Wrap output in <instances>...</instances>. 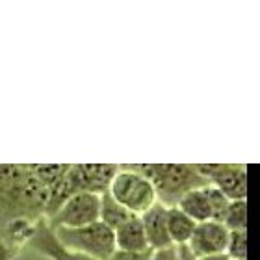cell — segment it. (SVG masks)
<instances>
[{"mask_svg":"<svg viewBox=\"0 0 260 260\" xmlns=\"http://www.w3.org/2000/svg\"><path fill=\"white\" fill-rule=\"evenodd\" d=\"M28 245H30L36 253L47 256V258H50V260H93L86 255H80V253L65 249L63 245L58 242L54 231L50 229L47 219H39L38 221L36 231H34Z\"/></svg>","mask_w":260,"mask_h":260,"instance_id":"cell-9","label":"cell"},{"mask_svg":"<svg viewBox=\"0 0 260 260\" xmlns=\"http://www.w3.org/2000/svg\"><path fill=\"white\" fill-rule=\"evenodd\" d=\"M132 214L126 210L125 206H121L112 195L106 193L101 195V212H99V221L106 225L108 229L115 231L117 227H121L125 221H128Z\"/></svg>","mask_w":260,"mask_h":260,"instance_id":"cell-14","label":"cell"},{"mask_svg":"<svg viewBox=\"0 0 260 260\" xmlns=\"http://www.w3.org/2000/svg\"><path fill=\"white\" fill-rule=\"evenodd\" d=\"M49 190L30 164H0V227L15 219H45Z\"/></svg>","mask_w":260,"mask_h":260,"instance_id":"cell-1","label":"cell"},{"mask_svg":"<svg viewBox=\"0 0 260 260\" xmlns=\"http://www.w3.org/2000/svg\"><path fill=\"white\" fill-rule=\"evenodd\" d=\"M149 260H179V247H166V249H156L151 253Z\"/></svg>","mask_w":260,"mask_h":260,"instance_id":"cell-20","label":"cell"},{"mask_svg":"<svg viewBox=\"0 0 260 260\" xmlns=\"http://www.w3.org/2000/svg\"><path fill=\"white\" fill-rule=\"evenodd\" d=\"M195 260H231L225 253H219V255H210V256H201V258Z\"/></svg>","mask_w":260,"mask_h":260,"instance_id":"cell-22","label":"cell"},{"mask_svg":"<svg viewBox=\"0 0 260 260\" xmlns=\"http://www.w3.org/2000/svg\"><path fill=\"white\" fill-rule=\"evenodd\" d=\"M206 182L216 186L229 201L247 199V168L242 164H195Z\"/></svg>","mask_w":260,"mask_h":260,"instance_id":"cell-6","label":"cell"},{"mask_svg":"<svg viewBox=\"0 0 260 260\" xmlns=\"http://www.w3.org/2000/svg\"><path fill=\"white\" fill-rule=\"evenodd\" d=\"M101 195L75 193L47 219L50 229H80L99 221Z\"/></svg>","mask_w":260,"mask_h":260,"instance_id":"cell-5","label":"cell"},{"mask_svg":"<svg viewBox=\"0 0 260 260\" xmlns=\"http://www.w3.org/2000/svg\"><path fill=\"white\" fill-rule=\"evenodd\" d=\"M115 236V249L128 251V253H143L149 249L143 231V223L140 216H132L128 221H125L121 227L114 231Z\"/></svg>","mask_w":260,"mask_h":260,"instance_id":"cell-11","label":"cell"},{"mask_svg":"<svg viewBox=\"0 0 260 260\" xmlns=\"http://www.w3.org/2000/svg\"><path fill=\"white\" fill-rule=\"evenodd\" d=\"M117 169L114 164H73L65 179L69 193H106Z\"/></svg>","mask_w":260,"mask_h":260,"instance_id":"cell-7","label":"cell"},{"mask_svg":"<svg viewBox=\"0 0 260 260\" xmlns=\"http://www.w3.org/2000/svg\"><path fill=\"white\" fill-rule=\"evenodd\" d=\"M227 238H229L227 227L223 223L210 219V221H203L195 225V231L186 247L190 249V253L195 258L219 255V253H225Z\"/></svg>","mask_w":260,"mask_h":260,"instance_id":"cell-8","label":"cell"},{"mask_svg":"<svg viewBox=\"0 0 260 260\" xmlns=\"http://www.w3.org/2000/svg\"><path fill=\"white\" fill-rule=\"evenodd\" d=\"M65 249L86 255L93 260H108L115 251L114 231L95 221L80 229H52Z\"/></svg>","mask_w":260,"mask_h":260,"instance_id":"cell-3","label":"cell"},{"mask_svg":"<svg viewBox=\"0 0 260 260\" xmlns=\"http://www.w3.org/2000/svg\"><path fill=\"white\" fill-rule=\"evenodd\" d=\"M140 219L143 223L149 249L156 251L173 245L168 234V208L166 206H162L160 203L152 205L145 214H141Z\"/></svg>","mask_w":260,"mask_h":260,"instance_id":"cell-10","label":"cell"},{"mask_svg":"<svg viewBox=\"0 0 260 260\" xmlns=\"http://www.w3.org/2000/svg\"><path fill=\"white\" fill-rule=\"evenodd\" d=\"M179 260H195V256L190 253V249L186 245H180L179 247Z\"/></svg>","mask_w":260,"mask_h":260,"instance_id":"cell-21","label":"cell"},{"mask_svg":"<svg viewBox=\"0 0 260 260\" xmlns=\"http://www.w3.org/2000/svg\"><path fill=\"white\" fill-rule=\"evenodd\" d=\"M22 247H24V244L21 240L17 238L6 225H2L0 227V260H13Z\"/></svg>","mask_w":260,"mask_h":260,"instance_id":"cell-17","label":"cell"},{"mask_svg":"<svg viewBox=\"0 0 260 260\" xmlns=\"http://www.w3.org/2000/svg\"><path fill=\"white\" fill-rule=\"evenodd\" d=\"M203 188H205V186H203ZM203 188L188 191V193L182 195V199L177 203V208H179L180 212H184L186 216L195 223L210 221L212 219L210 206H208V201H206V195H205V191H203Z\"/></svg>","mask_w":260,"mask_h":260,"instance_id":"cell-13","label":"cell"},{"mask_svg":"<svg viewBox=\"0 0 260 260\" xmlns=\"http://www.w3.org/2000/svg\"><path fill=\"white\" fill-rule=\"evenodd\" d=\"M203 191H205L206 201H208V206H210L212 219L221 223L223 212H225V208H227V205L231 203V201H229L221 191L217 190L216 186H212V184H206L205 188H203Z\"/></svg>","mask_w":260,"mask_h":260,"instance_id":"cell-18","label":"cell"},{"mask_svg":"<svg viewBox=\"0 0 260 260\" xmlns=\"http://www.w3.org/2000/svg\"><path fill=\"white\" fill-rule=\"evenodd\" d=\"M108 193L121 206H125L132 216L145 214L152 205L158 203L154 188L149 182V179L138 173L130 166H121L117 169V173L112 179V184L108 188Z\"/></svg>","mask_w":260,"mask_h":260,"instance_id":"cell-4","label":"cell"},{"mask_svg":"<svg viewBox=\"0 0 260 260\" xmlns=\"http://www.w3.org/2000/svg\"><path fill=\"white\" fill-rule=\"evenodd\" d=\"M195 225L197 223L191 221L190 217L186 216L184 212H180L177 206L168 208V234L175 247L188 245L191 234L195 231Z\"/></svg>","mask_w":260,"mask_h":260,"instance_id":"cell-12","label":"cell"},{"mask_svg":"<svg viewBox=\"0 0 260 260\" xmlns=\"http://www.w3.org/2000/svg\"><path fill=\"white\" fill-rule=\"evenodd\" d=\"M225 255L231 260H247V231H229Z\"/></svg>","mask_w":260,"mask_h":260,"instance_id":"cell-16","label":"cell"},{"mask_svg":"<svg viewBox=\"0 0 260 260\" xmlns=\"http://www.w3.org/2000/svg\"><path fill=\"white\" fill-rule=\"evenodd\" d=\"M130 168L149 179L156 201L166 208H173L182 195L208 184L195 164H130Z\"/></svg>","mask_w":260,"mask_h":260,"instance_id":"cell-2","label":"cell"},{"mask_svg":"<svg viewBox=\"0 0 260 260\" xmlns=\"http://www.w3.org/2000/svg\"><path fill=\"white\" fill-rule=\"evenodd\" d=\"M221 223L227 231H247V199L231 201L223 212Z\"/></svg>","mask_w":260,"mask_h":260,"instance_id":"cell-15","label":"cell"},{"mask_svg":"<svg viewBox=\"0 0 260 260\" xmlns=\"http://www.w3.org/2000/svg\"><path fill=\"white\" fill-rule=\"evenodd\" d=\"M151 253H152V249H147V251H143V253H128V251L115 249L108 260H149L151 258Z\"/></svg>","mask_w":260,"mask_h":260,"instance_id":"cell-19","label":"cell"}]
</instances>
